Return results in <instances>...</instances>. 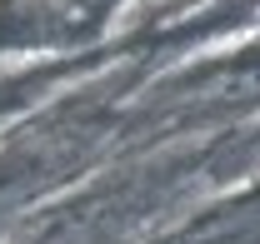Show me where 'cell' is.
Returning <instances> with one entry per match:
<instances>
[{
    "instance_id": "6da1fadb",
    "label": "cell",
    "mask_w": 260,
    "mask_h": 244,
    "mask_svg": "<svg viewBox=\"0 0 260 244\" xmlns=\"http://www.w3.org/2000/svg\"><path fill=\"white\" fill-rule=\"evenodd\" d=\"M205 234H215V244H260V189H250L245 199H235L205 224Z\"/></svg>"
},
{
    "instance_id": "7a4b0ae2",
    "label": "cell",
    "mask_w": 260,
    "mask_h": 244,
    "mask_svg": "<svg viewBox=\"0 0 260 244\" xmlns=\"http://www.w3.org/2000/svg\"><path fill=\"white\" fill-rule=\"evenodd\" d=\"M40 244H100L90 229H55V234H45Z\"/></svg>"
}]
</instances>
